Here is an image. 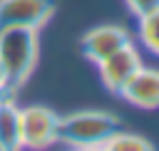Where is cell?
<instances>
[{"mask_svg": "<svg viewBox=\"0 0 159 151\" xmlns=\"http://www.w3.org/2000/svg\"><path fill=\"white\" fill-rule=\"evenodd\" d=\"M40 59V30L35 27H0V62L7 74V92L20 89L35 72Z\"/></svg>", "mask_w": 159, "mask_h": 151, "instance_id": "obj_1", "label": "cell"}, {"mask_svg": "<svg viewBox=\"0 0 159 151\" xmlns=\"http://www.w3.org/2000/svg\"><path fill=\"white\" fill-rule=\"evenodd\" d=\"M119 129V119L109 111H75L60 116L57 141L65 146H102Z\"/></svg>", "mask_w": 159, "mask_h": 151, "instance_id": "obj_2", "label": "cell"}, {"mask_svg": "<svg viewBox=\"0 0 159 151\" xmlns=\"http://www.w3.org/2000/svg\"><path fill=\"white\" fill-rule=\"evenodd\" d=\"M57 126H60V114H55L50 106L30 104L20 109V136H22V149L30 151H42L57 144Z\"/></svg>", "mask_w": 159, "mask_h": 151, "instance_id": "obj_3", "label": "cell"}, {"mask_svg": "<svg viewBox=\"0 0 159 151\" xmlns=\"http://www.w3.org/2000/svg\"><path fill=\"white\" fill-rule=\"evenodd\" d=\"M55 0H0V27H35L42 30L52 15Z\"/></svg>", "mask_w": 159, "mask_h": 151, "instance_id": "obj_4", "label": "cell"}, {"mask_svg": "<svg viewBox=\"0 0 159 151\" xmlns=\"http://www.w3.org/2000/svg\"><path fill=\"white\" fill-rule=\"evenodd\" d=\"M142 67H144V62H142V54L134 47V42H127L124 47H119L117 52H112L109 57H104L102 62H97L99 79L107 87V92H112V94H119V89Z\"/></svg>", "mask_w": 159, "mask_h": 151, "instance_id": "obj_5", "label": "cell"}, {"mask_svg": "<svg viewBox=\"0 0 159 151\" xmlns=\"http://www.w3.org/2000/svg\"><path fill=\"white\" fill-rule=\"evenodd\" d=\"M127 42H132V35L127 32V27H122V25H99V27H92L82 35L80 50L89 62L97 64L104 57H109L112 52H117L119 47H124Z\"/></svg>", "mask_w": 159, "mask_h": 151, "instance_id": "obj_6", "label": "cell"}, {"mask_svg": "<svg viewBox=\"0 0 159 151\" xmlns=\"http://www.w3.org/2000/svg\"><path fill=\"white\" fill-rule=\"evenodd\" d=\"M119 97L139 109H159V69L142 67L119 89Z\"/></svg>", "mask_w": 159, "mask_h": 151, "instance_id": "obj_7", "label": "cell"}, {"mask_svg": "<svg viewBox=\"0 0 159 151\" xmlns=\"http://www.w3.org/2000/svg\"><path fill=\"white\" fill-rule=\"evenodd\" d=\"M0 151H22L20 136V106L10 94L0 99Z\"/></svg>", "mask_w": 159, "mask_h": 151, "instance_id": "obj_8", "label": "cell"}, {"mask_svg": "<svg viewBox=\"0 0 159 151\" xmlns=\"http://www.w3.org/2000/svg\"><path fill=\"white\" fill-rule=\"evenodd\" d=\"M102 146L107 151H157L154 144L147 136H139V134H132V131H122V129H117Z\"/></svg>", "mask_w": 159, "mask_h": 151, "instance_id": "obj_9", "label": "cell"}, {"mask_svg": "<svg viewBox=\"0 0 159 151\" xmlns=\"http://www.w3.org/2000/svg\"><path fill=\"white\" fill-rule=\"evenodd\" d=\"M137 35H139V42H142L152 54L159 57V10L139 17V30H137Z\"/></svg>", "mask_w": 159, "mask_h": 151, "instance_id": "obj_10", "label": "cell"}, {"mask_svg": "<svg viewBox=\"0 0 159 151\" xmlns=\"http://www.w3.org/2000/svg\"><path fill=\"white\" fill-rule=\"evenodd\" d=\"M124 5L129 7V12L137 20L149 15V12H154V10H159V0H124Z\"/></svg>", "mask_w": 159, "mask_h": 151, "instance_id": "obj_11", "label": "cell"}, {"mask_svg": "<svg viewBox=\"0 0 159 151\" xmlns=\"http://www.w3.org/2000/svg\"><path fill=\"white\" fill-rule=\"evenodd\" d=\"M67 151H107L104 146H67Z\"/></svg>", "mask_w": 159, "mask_h": 151, "instance_id": "obj_12", "label": "cell"}, {"mask_svg": "<svg viewBox=\"0 0 159 151\" xmlns=\"http://www.w3.org/2000/svg\"><path fill=\"white\" fill-rule=\"evenodd\" d=\"M0 89H5V92H7V74H5L2 62H0ZM7 94H10V92H7Z\"/></svg>", "mask_w": 159, "mask_h": 151, "instance_id": "obj_13", "label": "cell"}, {"mask_svg": "<svg viewBox=\"0 0 159 151\" xmlns=\"http://www.w3.org/2000/svg\"><path fill=\"white\" fill-rule=\"evenodd\" d=\"M5 94H7V92H5V89H0V99H2V97H5Z\"/></svg>", "mask_w": 159, "mask_h": 151, "instance_id": "obj_14", "label": "cell"}]
</instances>
